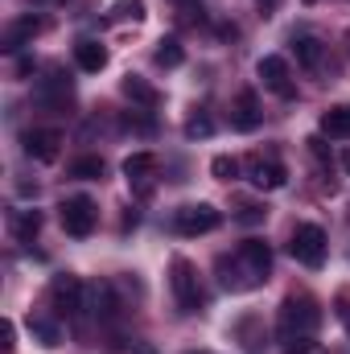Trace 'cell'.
Returning a JSON list of instances; mask_svg holds the SVG:
<instances>
[{"label":"cell","mask_w":350,"mask_h":354,"mask_svg":"<svg viewBox=\"0 0 350 354\" xmlns=\"http://www.w3.org/2000/svg\"><path fill=\"white\" fill-rule=\"evenodd\" d=\"M268 272H272V252H268V243H260V239H243L235 256H219V280L227 288H235V292L264 284Z\"/></svg>","instance_id":"cell-1"},{"label":"cell","mask_w":350,"mask_h":354,"mask_svg":"<svg viewBox=\"0 0 350 354\" xmlns=\"http://www.w3.org/2000/svg\"><path fill=\"white\" fill-rule=\"evenodd\" d=\"M317 326H322V309H317L313 297H305V292L301 297H284L280 317H276V338L297 342V338H309Z\"/></svg>","instance_id":"cell-2"},{"label":"cell","mask_w":350,"mask_h":354,"mask_svg":"<svg viewBox=\"0 0 350 354\" xmlns=\"http://www.w3.org/2000/svg\"><path fill=\"white\" fill-rule=\"evenodd\" d=\"M326 248H330V243H326V231H322L317 223H301V227L293 231V239H288V256L305 268L326 264Z\"/></svg>","instance_id":"cell-3"},{"label":"cell","mask_w":350,"mask_h":354,"mask_svg":"<svg viewBox=\"0 0 350 354\" xmlns=\"http://www.w3.org/2000/svg\"><path fill=\"white\" fill-rule=\"evenodd\" d=\"M58 218H62V231H66V235L87 239L91 231H95L99 210H95V202H91L87 194H75V198H66V202L58 206Z\"/></svg>","instance_id":"cell-4"},{"label":"cell","mask_w":350,"mask_h":354,"mask_svg":"<svg viewBox=\"0 0 350 354\" xmlns=\"http://www.w3.org/2000/svg\"><path fill=\"white\" fill-rule=\"evenodd\" d=\"M169 272H174V276H169V284H174L177 309H181V313H198V309H202V284H198L194 264H190V260H174Z\"/></svg>","instance_id":"cell-5"},{"label":"cell","mask_w":350,"mask_h":354,"mask_svg":"<svg viewBox=\"0 0 350 354\" xmlns=\"http://www.w3.org/2000/svg\"><path fill=\"white\" fill-rule=\"evenodd\" d=\"M219 223H223V214H219L210 202H190V206H181L174 214L177 235H206V231H214Z\"/></svg>","instance_id":"cell-6"},{"label":"cell","mask_w":350,"mask_h":354,"mask_svg":"<svg viewBox=\"0 0 350 354\" xmlns=\"http://www.w3.org/2000/svg\"><path fill=\"white\" fill-rule=\"evenodd\" d=\"M50 309L58 313V317H75L79 309H83V284H79V276H54L50 280Z\"/></svg>","instance_id":"cell-7"},{"label":"cell","mask_w":350,"mask_h":354,"mask_svg":"<svg viewBox=\"0 0 350 354\" xmlns=\"http://www.w3.org/2000/svg\"><path fill=\"white\" fill-rule=\"evenodd\" d=\"M25 153H29L33 161H42V165L58 161V153H62V132H58V128H29V132H25Z\"/></svg>","instance_id":"cell-8"},{"label":"cell","mask_w":350,"mask_h":354,"mask_svg":"<svg viewBox=\"0 0 350 354\" xmlns=\"http://www.w3.org/2000/svg\"><path fill=\"white\" fill-rule=\"evenodd\" d=\"M260 79H264V87L272 91V95H280V99H293V75H288V62L280 58V54H268V58H260Z\"/></svg>","instance_id":"cell-9"},{"label":"cell","mask_w":350,"mask_h":354,"mask_svg":"<svg viewBox=\"0 0 350 354\" xmlns=\"http://www.w3.org/2000/svg\"><path fill=\"white\" fill-rule=\"evenodd\" d=\"M260 120H264V111H260L256 91H239V99H235V107H231V124H235L239 132H256Z\"/></svg>","instance_id":"cell-10"},{"label":"cell","mask_w":350,"mask_h":354,"mask_svg":"<svg viewBox=\"0 0 350 354\" xmlns=\"http://www.w3.org/2000/svg\"><path fill=\"white\" fill-rule=\"evenodd\" d=\"M248 181L256 185V189H280L288 174H284V165H276V161H264V157H252L248 161Z\"/></svg>","instance_id":"cell-11"},{"label":"cell","mask_w":350,"mask_h":354,"mask_svg":"<svg viewBox=\"0 0 350 354\" xmlns=\"http://www.w3.org/2000/svg\"><path fill=\"white\" fill-rule=\"evenodd\" d=\"M42 29H46V21H37V17H21V21H12V25L4 29V50H8V54H17V50H21V46H29Z\"/></svg>","instance_id":"cell-12"},{"label":"cell","mask_w":350,"mask_h":354,"mask_svg":"<svg viewBox=\"0 0 350 354\" xmlns=\"http://www.w3.org/2000/svg\"><path fill=\"white\" fill-rule=\"evenodd\" d=\"M120 91H124L136 107H157V103H161V91L153 87L149 79H140V75H128V79L120 83Z\"/></svg>","instance_id":"cell-13"},{"label":"cell","mask_w":350,"mask_h":354,"mask_svg":"<svg viewBox=\"0 0 350 354\" xmlns=\"http://www.w3.org/2000/svg\"><path fill=\"white\" fill-rule=\"evenodd\" d=\"M322 132L330 140H350V103H338V107L322 111Z\"/></svg>","instance_id":"cell-14"},{"label":"cell","mask_w":350,"mask_h":354,"mask_svg":"<svg viewBox=\"0 0 350 354\" xmlns=\"http://www.w3.org/2000/svg\"><path fill=\"white\" fill-rule=\"evenodd\" d=\"M8 227H12V235H17L21 243H29V239L42 231V210H33V206L12 210V214H8Z\"/></svg>","instance_id":"cell-15"},{"label":"cell","mask_w":350,"mask_h":354,"mask_svg":"<svg viewBox=\"0 0 350 354\" xmlns=\"http://www.w3.org/2000/svg\"><path fill=\"white\" fill-rule=\"evenodd\" d=\"M75 62H79V71H87V75H95V71H103V66H107V50H103L99 41H91V37H83V41L75 46Z\"/></svg>","instance_id":"cell-16"},{"label":"cell","mask_w":350,"mask_h":354,"mask_svg":"<svg viewBox=\"0 0 350 354\" xmlns=\"http://www.w3.org/2000/svg\"><path fill=\"white\" fill-rule=\"evenodd\" d=\"M42 103H50V107H66V103H71V79H66L62 71H54V75L42 83Z\"/></svg>","instance_id":"cell-17"},{"label":"cell","mask_w":350,"mask_h":354,"mask_svg":"<svg viewBox=\"0 0 350 354\" xmlns=\"http://www.w3.org/2000/svg\"><path fill=\"white\" fill-rule=\"evenodd\" d=\"M293 54H297V62H301L305 71H317L322 58H326V46H322L317 37H297V41H293Z\"/></svg>","instance_id":"cell-18"},{"label":"cell","mask_w":350,"mask_h":354,"mask_svg":"<svg viewBox=\"0 0 350 354\" xmlns=\"http://www.w3.org/2000/svg\"><path fill=\"white\" fill-rule=\"evenodd\" d=\"M153 174H157V157H153V153H132V157L124 161V177H128V181H140V185H145Z\"/></svg>","instance_id":"cell-19"},{"label":"cell","mask_w":350,"mask_h":354,"mask_svg":"<svg viewBox=\"0 0 350 354\" xmlns=\"http://www.w3.org/2000/svg\"><path fill=\"white\" fill-rule=\"evenodd\" d=\"M181 58H185V54H181V41H177V37H165V41L157 46V66H169V71H174V66H181Z\"/></svg>","instance_id":"cell-20"},{"label":"cell","mask_w":350,"mask_h":354,"mask_svg":"<svg viewBox=\"0 0 350 354\" xmlns=\"http://www.w3.org/2000/svg\"><path fill=\"white\" fill-rule=\"evenodd\" d=\"M71 177H79V181H95V177H103V157H79V161L71 165Z\"/></svg>","instance_id":"cell-21"},{"label":"cell","mask_w":350,"mask_h":354,"mask_svg":"<svg viewBox=\"0 0 350 354\" xmlns=\"http://www.w3.org/2000/svg\"><path fill=\"white\" fill-rule=\"evenodd\" d=\"M239 169H243V165H239L235 157H227V153L210 161V174L219 177V181H235V177H239Z\"/></svg>","instance_id":"cell-22"},{"label":"cell","mask_w":350,"mask_h":354,"mask_svg":"<svg viewBox=\"0 0 350 354\" xmlns=\"http://www.w3.org/2000/svg\"><path fill=\"white\" fill-rule=\"evenodd\" d=\"M210 132H214L210 115H190L185 120V136H210Z\"/></svg>","instance_id":"cell-23"},{"label":"cell","mask_w":350,"mask_h":354,"mask_svg":"<svg viewBox=\"0 0 350 354\" xmlns=\"http://www.w3.org/2000/svg\"><path fill=\"white\" fill-rule=\"evenodd\" d=\"M33 326V334L46 342V346H58V326H50V322H29Z\"/></svg>","instance_id":"cell-24"},{"label":"cell","mask_w":350,"mask_h":354,"mask_svg":"<svg viewBox=\"0 0 350 354\" xmlns=\"http://www.w3.org/2000/svg\"><path fill=\"white\" fill-rule=\"evenodd\" d=\"M120 17L140 21V17H145V0H120Z\"/></svg>","instance_id":"cell-25"},{"label":"cell","mask_w":350,"mask_h":354,"mask_svg":"<svg viewBox=\"0 0 350 354\" xmlns=\"http://www.w3.org/2000/svg\"><path fill=\"white\" fill-rule=\"evenodd\" d=\"M288 354H326V351H322V342H309V338H297V342L288 346Z\"/></svg>","instance_id":"cell-26"},{"label":"cell","mask_w":350,"mask_h":354,"mask_svg":"<svg viewBox=\"0 0 350 354\" xmlns=\"http://www.w3.org/2000/svg\"><path fill=\"white\" fill-rule=\"evenodd\" d=\"M0 334H4V346H0V351H4V354H12V338H17L12 322H4V330H0Z\"/></svg>","instance_id":"cell-27"},{"label":"cell","mask_w":350,"mask_h":354,"mask_svg":"<svg viewBox=\"0 0 350 354\" xmlns=\"http://www.w3.org/2000/svg\"><path fill=\"white\" fill-rule=\"evenodd\" d=\"M342 322H347V334H350V309H342Z\"/></svg>","instance_id":"cell-28"},{"label":"cell","mask_w":350,"mask_h":354,"mask_svg":"<svg viewBox=\"0 0 350 354\" xmlns=\"http://www.w3.org/2000/svg\"><path fill=\"white\" fill-rule=\"evenodd\" d=\"M29 4H62V0H29Z\"/></svg>","instance_id":"cell-29"},{"label":"cell","mask_w":350,"mask_h":354,"mask_svg":"<svg viewBox=\"0 0 350 354\" xmlns=\"http://www.w3.org/2000/svg\"><path fill=\"white\" fill-rule=\"evenodd\" d=\"M342 165H347V169H350V153H347V157H342Z\"/></svg>","instance_id":"cell-30"},{"label":"cell","mask_w":350,"mask_h":354,"mask_svg":"<svg viewBox=\"0 0 350 354\" xmlns=\"http://www.w3.org/2000/svg\"><path fill=\"white\" fill-rule=\"evenodd\" d=\"M301 4H317V0H301Z\"/></svg>","instance_id":"cell-31"},{"label":"cell","mask_w":350,"mask_h":354,"mask_svg":"<svg viewBox=\"0 0 350 354\" xmlns=\"http://www.w3.org/2000/svg\"><path fill=\"white\" fill-rule=\"evenodd\" d=\"M268 4H272V0H268Z\"/></svg>","instance_id":"cell-32"}]
</instances>
